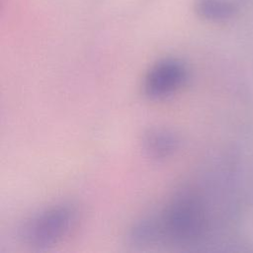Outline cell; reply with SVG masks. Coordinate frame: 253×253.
<instances>
[{
    "instance_id": "obj_4",
    "label": "cell",
    "mask_w": 253,
    "mask_h": 253,
    "mask_svg": "<svg viewBox=\"0 0 253 253\" xmlns=\"http://www.w3.org/2000/svg\"><path fill=\"white\" fill-rule=\"evenodd\" d=\"M196 11L200 17L210 21H223L231 18L235 12V6L225 0H199Z\"/></svg>"
},
{
    "instance_id": "obj_3",
    "label": "cell",
    "mask_w": 253,
    "mask_h": 253,
    "mask_svg": "<svg viewBox=\"0 0 253 253\" xmlns=\"http://www.w3.org/2000/svg\"><path fill=\"white\" fill-rule=\"evenodd\" d=\"M142 148L150 158L165 160L179 150L180 137L168 127L152 126L142 135Z\"/></svg>"
},
{
    "instance_id": "obj_2",
    "label": "cell",
    "mask_w": 253,
    "mask_h": 253,
    "mask_svg": "<svg viewBox=\"0 0 253 253\" xmlns=\"http://www.w3.org/2000/svg\"><path fill=\"white\" fill-rule=\"evenodd\" d=\"M189 69L181 59L166 57L156 61L143 79V93L153 101L166 99L179 91L187 82Z\"/></svg>"
},
{
    "instance_id": "obj_1",
    "label": "cell",
    "mask_w": 253,
    "mask_h": 253,
    "mask_svg": "<svg viewBox=\"0 0 253 253\" xmlns=\"http://www.w3.org/2000/svg\"><path fill=\"white\" fill-rule=\"evenodd\" d=\"M78 210L72 203L62 202L48 206L20 225L19 238L34 249H46L60 242L75 226Z\"/></svg>"
}]
</instances>
